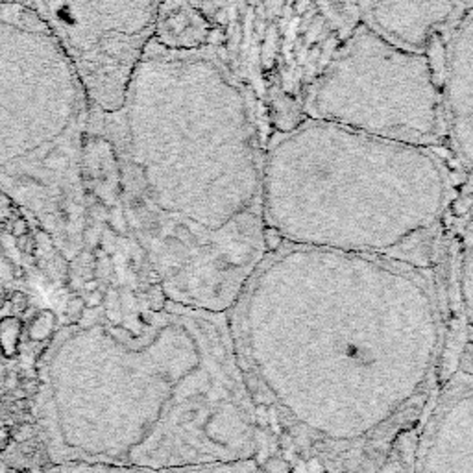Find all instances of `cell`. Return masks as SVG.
I'll return each mask as SVG.
<instances>
[{
    "label": "cell",
    "instance_id": "obj_1",
    "mask_svg": "<svg viewBox=\"0 0 473 473\" xmlns=\"http://www.w3.org/2000/svg\"><path fill=\"white\" fill-rule=\"evenodd\" d=\"M113 148L122 205L163 298L230 314L268 252L257 113L218 45L152 39L120 108L89 115Z\"/></svg>",
    "mask_w": 473,
    "mask_h": 473
},
{
    "label": "cell",
    "instance_id": "obj_2",
    "mask_svg": "<svg viewBox=\"0 0 473 473\" xmlns=\"http://www.w3.org/2000/svg\"><path fill=\"white\" fill-rule=\"evenodd\" d=\"M227 316L253 401L337 446L370 438L424 390L442 339L425 268L283 242Z\"/></svg>",
    "mask_w": 473,
    "mask_h": 473
},
{
    "label": "cell",
    "instance_id": "obj_3",
    "mask_svg": "<svg viewBox=\"0 0 473 473\" xmlns=\"http://www.w3.org/2000/svg\"><path fill=\"white\" fill-rule=\"evenodd\" d=\"M63 340V446L81 463L165 472L255 457L257 407L230 316L165 303L128 322L97 316Z\"/></svg>",
    "mask_w": 473,
    "mask_h": 473
},
{
    "label": "cell",
    "instance_id": "obj_4",
    "mask_svg": "<svg viewBox=\"0 0 473 473\" xmlns=\"http://www.w3.org/2000/svg\"><path fill=\"white\" fill-rule=\"evenodd\" d=\"M451 198L435 148L303 118L263 159L266 236L294 246L376 255L427 268Z\"/></svg>",
    "mask_w": 473,
    "mask_h": 473
},
{
    "label": "cell",
    "instance_id": "obj_5",
    "mask_svg": "<svg viewBox=\"0 0 473 473\" xmlns=\"http://www.w3.org/2000/svg\"><path fill=\"white\" fill-rule=\"evenodd\" d=\"M91 104L33 8L0 4V194L67 261L83 248Z\"/></svg>",
    "mask_w": 473,
    "mask_h": 473
},
{
    "label": "cell",
    "instance_id": "obj_6",
    "mask_svg": "<svg viewBox=\"0 0 473 473\" xmlns=\"http://www.w3.org/2000/svg\"><path fill=\"white\" fill-rule=\"evenodd\" d=\"M440 65L435 56L394 47L359 21L309 86L307 117L379 139L435 148L447 137Z\"/></svg>",
    "mask_w": 473,
    "mask_h": 473
},
{
    "label": "cell",
    "instance_id": "obj_7",
    "mask_svg": "<svg viewBox=\"0 0 473 473\" xmlns=\"http://www.w3.org/2000/svg\"><path fill=\"white\" fill-rule=\"evenodd\" d=\"M161 0H32L86 87L93 111L113 113L154 39Z\"/></svg>",
    "mask_w": 473,
    "mask_h": 473
},
{
    "label": "cell",
    "instance_id": "obj_8",
    "mask_svg": "<svg viewBox=\"0 0 473 473\" xmlns=\"http://www.w3.org/2000/svg\"><path fill=\"white\" fill-rule=\"evenodd\" d=\"M359 21L394 47L440 54L446 39L472 13L460 0H355Z\"/></svg>",
    "mask_w": 473,
    "mask_h": 473
},
{
    "label": "cell",
    "instance_id": "obj_9",
    "mask_svg": "<svg viewBox=\"0 0 473 473\" xmlns=\"http://www.w3.org/2000/svg\"><path fill=\"white\" fill-rule=\"evenodd\" d=\"M414 473H473V388L468 371L447 381L419 436Z\"/></svg>",
    "mask_w": 473,
    "mask_h": 473
},
{
    "label": "cell",
    "instance_id": "obj_10",
    "mask_svg": "<svg viewBox=\"0 0 473 473\" xmlns=\"http://www.w3.org/2000/svg\"><path fill=\"white\" fill-rule=\"evenodd\" d=\"M446 135L464 173L472 168L473 148V32L472 13L458 22L444 45L440 78Z\"/></svg>",
    "mask_w": 473,
    "mask_h": 473
},
{
    "label": "cell",
    "instance_id": "obj_11",
    "mask_svg": "<svg viewBox=\"0 0 473 473\" xmlns=\"http://www.w3.org/2000/svg\"><path fill=\"white\" fill-rule=\"evenodd\" d=\"M215 28L187 0H161L154 28V41L168 50L191 52L213 45Z\"/></svg>",
    "mask_w": 473,
    "mask_h": 473
},
{
    "label": "cell",
    "instance_id": "obj_12",
    "mask_svg": "<svg viewBox=\"0 0 473 473\" xmlns=\"http://www.w3.org/2000/svg\"><path fill=\"white\" fill-rule=\"evenodd\" d=\"M19 215L24 213L0 194V275L15 274V255L26 252V248L21 246V241L24 242V233L19 232Z\"/></svg>",
    "mask_w": 473,
    "mask_h": 473
},
{
    "label": "cell",
    "instance_id": "obj_13",
    "mask_svg": "<svg viewBox=\"0 0 473 473\" xmlns=\"http://www.w3.org/2000/svg\"><path fill=\"white\" fill-rule=\"evenodd\" d=\"M157 473H261L255 457L232 458V460H213V463L189 464L182 468L165 470Z\"/></svg>",
    "mask_w": 473,
    "mask_h": 473
},
{
    "label": "cell",
    "instance_id": "obj_14",
    "mask_svg": "<svg viewBox=\"0 0 473 473\" xmlns=\"http://www.w3.org/2000/svg\"><path fill=\"white\" fill-rule=\"evenodd\" d=\"M187 2L193 8H196L218 30L227 24V19H230V0H187Z\"/></svg>",
    "mask_w": 473,
    "mask_h": 473
},
{
    "label": "cell",
    "instance_id": "obj_15",
    "mask_svg": "<svg viewBox=\"0 0 473 473\" xmlns=\"http://www.w3.org/2000/svg\"><path fill=\"white\" fill-rule=\"evenodd\" d=\"M69 473H154L148 470L131 468V466H117V464L104 463H80Z\"/></svg>",
    "mask_w": 473,
    "mask_h": 473
},
{
    "label": "cell",
    "instance_id": "obj_16",
    "mask_svg": "<svg viewBox=\"0 0 473 473\" xmlns=\"http://www.w3.org/2000/svg\"><path fill=\"white\" fill-rule=\"evenodd\" d=\"M22 387V392H24V396H35V394L39 392V381L38 379H24V381L21 383Z\"/></svg>",
    "mask_w": 473,
    "mask_h": 473
},
{
    "label": "cell",
    "instance_id": "obj_17",
    "mask_svg": "<svg viewBox=\"0 0 473 473\" xmlns=\"http://www.w3.org/2000/svg\"><path fill=\"white\" fill-rule=\"evenodd\" d=\"M0 4H22L32 8V0H0Z\"/></svg>",
    "mask_w": 473,
    "mask_h": 473
},
{
    "label": "cell",
    "instance_id": "obj_18",
    "mask_svg": "<svg viewBox=\"0 0 473 473\" xmlns=\"http://www.w3.org/2000/svg\"><path fill=\"white\" fill-rule=\"evenodd\" d=\"M0 473H10L8 466H6V464H2V463H0Z\"/></svg>",
    "mask_w": 473,
    "mask_h": 473
},
{
    "label": "cell",
    "instance_id": "obj_19",
    "mask_svg": "<svg viewBox=\"0 0 473 473\" xmlns=\"http://www.w3.org/2000/svg\"><path fill=\"white\" fill-rule=\"evenodd\" d=\"M460 2H463L466 8H470V10H472V0H460Z\"/></svg>",
    "mask_w": 473,
    "mask_h": 473
}]
</instances>
